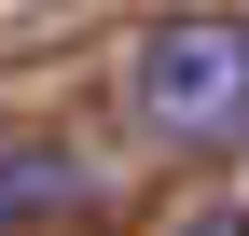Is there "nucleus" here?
<instances>
[{
    "label": "nucleus",
    "instance_id": "f257e3e1",
    "mask_svg": "<svg viewBox=\"0 0 249 236\" xmlns=\"http://www.w3.org/2000/svg\"><path fill=\"white\" fill-rule=\"evenodd\" d=\"M124 111H139L166 153L249 139V14H166L124 56Z\"/></svg>",
    "mask_w": 249,
    "mask_h": 236
},
{
    "label": "nucleus",
    "instance_id": "f03ea898",
    "mask_svg": "<svg viewBox=\"0 0 249 236\" xmlns=\"http://www.w3.org/2000/svg\"><path fill=\"white\" fill-rule=\"evenodd\" d=\"M70 195H83V167H70V153H42V139H28V153H0V236L42 222V209H70Z\"/></svg>",
    "mask_w": 249,
    "mask_h": 236
},
{
    "label": "nucleus",
    "instance_id": "7ed1b4c3",
    "mask_svg": "<svg viewBox=\"0 0 249 236\" xmlns=\"http://www.w3.org/2000/svg\"><path fill=\"white\" fill-rule=\"evenodd\" d=\"M166 236H249V209H208V222H166Z\"/></svg>",
    "mask_w": 249,
    "mask_h": 236
}]
</instances>
